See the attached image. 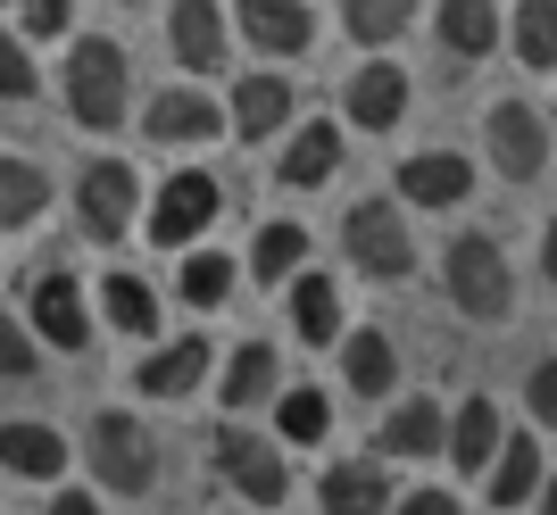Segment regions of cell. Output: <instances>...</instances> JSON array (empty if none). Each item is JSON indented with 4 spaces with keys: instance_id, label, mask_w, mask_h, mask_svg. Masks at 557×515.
Segmentation results:
<instances>
[{
    "instance_id": "cell-1",
    "label": "cell",
    "mask_w": 557,
    "mask_h": 515,
    "mask_svg": "<svg viewBox=\"0 0 557 515\" xmlns=\"http://www.w3.org/2000/svg\"><path fill=\"white\" fill-rule=\"evenodd\" d=\"M125 109H134V67H125V42L84 34V42L67 50V117L84 125V134H116V125H125Z\"/></svg>"
},
{
    "instance_id": "cell-2",
    "label": "cell",
    "mask_w": 557,
    "mask_h": 515,
    "mask_svg": "<svg viewBox=\"0 0 557 515\" xmlns=\"http://www.w3.org/2000/svg\"><path fill=\"white\" fill-rule=\"evenodd\" d=\"M442 282L449 300H458V316H474V325H499V316H516V275H508V250L491 234H458L442 250Z\"/></svg>"
},
{
    "instance_id": "cell-3",
    "label": "cell",
    "mask_w": 557,
    "mask_h": 515,
    "mask_svg": "<svg viewBox=\"0 0 557 515\" xmlns=\"http://www.w3.org/2000/svg\"><path fill=\"white\" fill-rule=\"evenodd\" d=\"M84 457H92L100 491H116V499H141L150 482H159V441H150V424H141V416H92Z\"/></svg>"
},
{
    "instance_id": "cell-4",
    "label": "cell",
    "mask_w": 557,
    "mask_h": 515,
    "mask_svg": "<svg viewBox=\"0 0 557 515\" xmlns=\"http://www.w3.org/2000/svg\"><path fill=\"white\" fill-rule=\"evenodd\" d=\"M483 150L499 166V184H533L541 166H549V117H541L533 100H491L483 109Z\"/></svg>"
},
{
    "instance_id": "cell-5",
    "label": "cell",
    "mask_w": 557,
    "mask_h": 515,
    "mask_svg": "<svg viewBox=\"0 0 557 515\" xmlns=\"http://www.w3.org/2000/svg\"><path fill=\"white\" fill-rule=\"evenodd\" d=\"M342 241H349V266L374 275V282L417 275V241H408V225H399L392 200H358V209L342 216Z\"/></svg>"
},
{
    "instance_id": "cell-6",
    "label": "cell",
    "mask_w": 557,
    "mask_h": 515,
    "mask_svg": "<svg viewBox=\"0 0 557 515\" xmlns=\"http://www.w3.org/2000/svg\"><path fill=\"white\" fill-rule=\"evenodd\" d=\"M216 209H225L216 175H209V166H184V175H166L159 200H150V241H159V250H184V241L209 234Z\"/></svg>"
},
{
    "instance_id": "cell-7",
    "label": "cell",
    "mask_w": 557,
    "mask_h": 515,
    "mask_svg": "<svg viewBox=\"0 0 557 515\" xmlns=\"http://www.w3.org/2000/svg\"><path fill=\"white\" fill-rule=\"evenodd\" d=\"M134 200H141V175L125 159H92L84 175H75V216H84V234H92V241H125Z\"/></svg>"
},
{
    "instance_id": "cell-8",
    "label": "cell",
    "mask_w": 557,
    "mask_h": 515,
    "mask_svg": "<svg viewBox=\"0 0 557 515\" xmlns=\"http://www.w3.org/2000/svg\"><path fill=\"white\" fill-rule=\"evenodd\" d=\"M141 134L159 141V150H209V141L225 134V109H216L209 92H191V84H166V92H150V109H141Z\"/></svg>"
},
{
    "instance_id": "cell-9",
    "label": "cell",
    "mask_w": 557,
    "mask_h": 515,
    "mask_svg": "<svg viewBox=\"0 0 557 515\" xmlns=\"http://www.w3.org/2000/svg\"><path fill=\"white\" fill-rule=\"evenodd\" d=\"M25 307H34V341H50V350H84L92 341V307H84V282L75 275H34L25 282Z\"/></svg>"
},
{
    "instance_id": "cell-10",
    "label": "cell",
    "mask_w": 557,
    "mask_h": 515,
    "mask_svg": "<svg viewBox=\"0 0 557 515\" xmlns=\"http://www.w3.org/2000/svg\"><path fill=\"white\" fill-rule=\"evenodd\" d=\"M166 50H175L191 75H225L233 67L225 9H216V0H175V9H166Z\"/></svg>"
},
{
    "instance_id": "cell-11",
    "label": "cell",
    "mask_w": 557,
    "mask_h": 515,
    "mask_svg": "<svg viewBox=\"0 0 557 515\" xmlns=\"http://www.w3.org/2000/svg\"><path fill=\"white\" fill-rule=\"evenodd\" d=\"M216 474H225V482L250 499V507H283V491H292L283 449L258 441V432H225V441H216Z\"/></svg>"
},
{
    "instance_id": "cell-12",
    "label": "cell",
    "mask_w": 557,
    "mask_h": 515,
    "mask_svg": "<svg viewBox=\"0 0 557 515\" xmlns=\"http://www.w3.org/2000/svg\"><path fill=\"white\" fill-rule=\"evenodd\" d=\"M233 25H242V42L267 50V59H300L317 42V9L308 0H233Z\"/></svg>"
},
{
    "instance_id": "cell-13",
    "label": "cell",
    "mask_w": 557,
    "mask_h": 515,
    "mask_svg": "<svg viewBox=\"0 0 557 515\" xmlns=\"http://www.w3.org/2000/svg\"><path fill=\"white\" fill-rule=\"evenodd\" d=\"M342 117L358 125V134H392V125L408 117V75H399L392 59H367V67L342 84Z\"/></svg>"
},
{
    "instance_id": "cell-14",
    "label": "cell",
    "mask_w": 557,
    "mask_h": 515,
    "mask_svg": "<svg viewBox=\"0 0 557 515\" xmlns=\"http://www.w3.org/2000/svg\"><path fill=\"white\" fill-rule=\"evenodd\" d=\"M0 474H17V482H59V474H67V432H59V424L9 416L0 424Z\"/></svg>"
},
{
    "instance_id": "cell-15",
    "label": "cell",
    "mask_w": 557,
    "mask_h": 515,
    "mask_svg": "<svg viewBox=\"0 0 557 515\" xmlns=\"http://www.w3.org/2000/svg\"><path fill=\"white\" fill-rule=\"evenodd\" d=\"M466 191H474V159H458V150H417L399 166V200L408 209H458Z\"/></svg>"
},
{
    "instance_id": "cell-16",
    "label": "cell",
    "mask_w": 557,
    "mask_h": 515,
    "mask_svg": "<svg viewBox=\"0 0 557 515\" xmlns=\"http://www.w3.org/2000/svg\"><path fill=\"white\" fill-rule=\"evenodd\" d=\"M209 366H216V350H209V341H200V332H175L166 350H150V357H141V375H134V382H141V399H191Z\"/></svg>"
},
{
    "instance_id": "cell-17",
    "label": "cell",
    "mask_w": 557,
    "mask_h": 515,
    "mask_svg": "<svg viewBox=\"0 0 557 515\" xmlns=\"http://www.w3.org/2000/svg\"><path fill=\"white\" fill-rule=\"evenodd\" d=\"M333 166H342V125L308 117L300 134L283 141V159H275V184H292V191H317V184H333Z\"/></svg>"
},
{
    "instance_id": "cell-18",
    "label": "cell",
    "mask_w": 557,
    "mask_h": 515,
    "mask_svg": "<svg viewBox=\"0 0 557 515\" xmlns=\"http://www.w3.org/2000/svg\"><path fill=\"white\" fill-rule=\"evenodd\" d=\"M292 109H300V100H292V84H283V75H242V84H233V134H242V141L283 134V125H292Z\"/></svg>"
},
{
    "instance_id": "cell-19",
    "label": "cell",
    "mask_w": 557,
    "mask_h": 515,
    "mask_svg": "<svg viewBox=\"0 0 557 515\" xmlns=\"http://www.w3.org/2000/svg\"><path fill=\"white\" fill-rule=\"evenodd\" d=\"M499 441H508V432H499V407H491V399H466L458 416H449V466L458 474H491V457H499Z\"/></svg>"
},
{
    "instance_id": "cell-20",
    "label": "cell",
    "mask_w": 557,
    "mask_h": 515,
    "mask_svg": "<svg viewBox=\"0 0 557 515\" xmlns=\"http://www.w3.org/2000/svg\"><path fill=\"white\" fill-rule=\"evenodd\" d=\"M342 382L358 399H392L399 391V350L383 332H342Z\"/></svg>"
},
{
    "instance_id": "cell-21",
    "label": "cell",
    "mask_w": 557,
    "mask_h": 515,
    "mask_svg": "<svg viewBox=\"0 0 557 515\" xmlns=\"http://www.w3.org/2000/svg\"><path fill=\"white\" fill-rule=\"evenodd\" d=\"M449 441V416L433 407V399H399L392 416H383V457H433V449Z\"/></svg>"
},
{
    "instance_id": "cell-22",
    "label": "cell",
    "mask_w": 557,
    "mask_h": 515,
    "mask_svg": "<svg viewBox=\"0 0 557 515\" xmlns=\"http://www.w3.org/2000/svg\"><path fill=\"white\" fill-rule=\"evenodd\" d=\"M317 499H325V515H392V482H383V466H367V457H342Z\"/></svg>"
},
{
    "instance_id": "cell-23",
    "label": "cell",
    "mask_w": 557,
    "mask_h": 515,
    "mask_svg": "<svg viewBox=\"0 0 557 515\" xmlns=\"http://www.w3.org/2000/svg\"><path fill=\"white\" fill-rule=\"evenodd\" d=\"M433 34H442L458 59H491V50H499V0H442V9H433Z\"/></svg>"
},
{
    "instance_id": "cell-24",
    "label": "cell",
    "mask_w": 557,
    "mask_h": 515,
    "mask_svg": "<svg viewBox=\"0 0 557 515\" xmlns=\"http://www.w3.org/2000/svg\"><path fill=\"white\" fill-rule=\"evenodd\" d=\"M292 332H300L308 350H325V341H342V291H333V275H292Z\"/></svg>"
},
{
    "instance_id": "cell-25",
    "label": "cell",
    "mask_w": 557,
    "mask_h": 515,
    "mask_svg": "<svg viewBox=\"0 0 557 515\" xmlns=\"http://www.w3.org/2000/svg\"><path fill=\"white\" fill-rule=\"evenodd\" d=\"M541 491V441L533 432H508L499 457H491V507H524Z\"/></svg>"
},
{
    "instance_id": "cell-26",
    "label": "cell",
    "mask_w": 557,
    "mask_h": 515,
    "mask_svg": "<svg viewBox=\"0 0 557 515\" xmlns=\"http://www.w3.org/2000/svg\"><path fill=\"white\" fill-rule=\"evenodd\" d=\"M216 399H225V416L267 407V399H275V350H267V341H242L233 366H225V382H216Z\"/></svg>"
},
{
    "instance_id": "cell-27",
    "label": "cell",
    "mask_w": 557,
    "mask_h": 515,
    "mask_svg": "<svg viewBox=\"0 0 557 515\" xmlns=\"http://www.w3.org/2000/svg\"><path fill=\"white\" fill-rule=\"evenodd\" d=\"M50 209V175L34 159H0V234H17Z\"/></svg>"
},
{
    "instance_id": "cell-28",
    "label": "cell",
    "mask_w": 557,
    "mask_h": 515,
    "mask_svg": "<svg viewBox=\"0 0 557 515\" xmlns=\"http://www.w3.org/2000/svg\"><path fill=\"white\" fill-rule=\"evenodd\" d=\"M275 432L292 449H317L333 432V399L317 391V382H300V391H275Z\"/></svg>"
},
{
    "instance_id": "cell-29",
    "label": "cell",
    "mask_w": 557,
    "mask_h": 515,
    "mask_svg": "<svg viewBox=\"0 0 557 515\" xmlns=\"http://www.w3.org/2000/svg\"><path fill=\"white\" fill-rule=\"evenodd\" d=\"M508 42H516V67L549 75L557 67V0H524L516 25H508Z\"/></svg>"
},
{
    "instance_id": "cell-30",
    "label": "cell",
    "mask_w": 557,
    "mask_h": 515,
    "mask_svg": "<svg viewBox=\"0 0 557 515\" xmlns=\"http://www.w3.org/2000/svg\"><path fill=\"white\" fill-rule=\"evenodd\" d=\"M300 266H308V234H300V225H283V216H275V225H258V241H250V275L258 282H292Z\"/></svg>"
},
{
    "instance_id": "cell-31",
    "label": "cell",
    "mask_w": 557,
    "mask_h": 515,
    "mask_svg": "<svg viewBox=\"0 0 557 515\" xmlns=\"http://www.w3.org/2000/svg\"><path fill=\"white\" fill-rule=\"evenodd\" d=\"M100 307H109L116 332H141V341L159 332V291H150L141 275H109V282H100Z\"/></svg>"
},
{
    "instance_id": "cell-32",
    "label": "cell",
    "mask_w": 557,
    "mask_h": 515,
    "mask_svg": "<svg viewBox=\"0 0 557 515\" xmlns=\"http://www.w3.org/2000/svg\"><path fill=\"white\" fill-rule=\"evenodd\" d=\"M408 0H342V25H349V42L358 50H383V42H399L408 34Z\"/></svg>"
},
{
    "instance_id": "cell-33",
    "label": "cell",
    "mask_w": 557,
    "mask_h": 515,
    "mask_svg": "<svg viewBox=\"0 0 557 515\" xmlns=\"http://www.w3.org/2000/svg\"><path fill=\"white\" fill-rule=\"evenodd\" d=\"M225 291H233V258H225V250L184 258V300H191V307H216Z\"/></svg>"
},
{
    "instance_id": "cell-34",
    "label": "cell",
    "mask_w": 557,
    "mask_h": 515,
    "mask_svg": "<svg viewBox=\"0 0 557 515\" xmlns=\"http://www.w3.org/2000/svg\"><path fill=\"white\" fill-rule=\"evenodd\" d=\"M34 84H42V75H34L25 34H9V25H0V100H34Z\"/></svg>"
},
{
    "instance_id": "cell-35",
    "label": "cell",
    "mask_w": 557,
    "mask_h": 515,
    "mask_svg": "<svg viewBox=\"0 0 557 515\" xmlns=\"http://www.w3.org/2000/svg\"><path fill=\"white\" fill-rule=\"evenodd\" d=\"M17 375H34V332L0 307V382H17Z\"/></svg>"
},
{
    "instance_id": "cell-36",
    "label": "cell",
    "mask_w": 557,
    "mask_h": 515,
    "mask_svg": "<svg viewBox=\"0 0 557 515\" xmlns=\"http://www.w3.org/2000/svg\"><path fill=\"white\" fill-rule=\"evenodd\" d=\"M25 9V42H50V34H67L75 17V0H17Z\"/></svg>"
},
{
    "instance_id": "cell-37",
    "label": "cell",
    "mask_w": 557,
    "mask_h": 515,
    "mask_svg": "<svg viewBox=\"0 0 557 515\" xmlns=\"http://www.w3.org/2000/svg\"><path fill=\"white\" fill-rule=\"evenodd\" d=\"M524 399H533V424H549V432H557V357H541V366H533Z\"/></svg>"
},
{
    "instance_id": "cell-38",
    "label": "cell",
    "mask_w": 557,
    "mask_h": 515,
    "mask_svg": "<svg viewBox=\"0 0 557 515\" xmlns=\"http://www.w3.org/2000/svg\"><path fill=\"white\" fill-rule=\"evenodd\" d=\"M399 515H466V507L449 491H408V499H399Z\"/></svg>"
},
{
    "instance_id": "cell-39",
    "label": "cell",
    "mask_w": 557,
    "mask_h": 515,
    "mask_svg": "<svg viewBox=\"0 0 557 515\" xmlns=\"http://www.w3.org/2000/svg\"><path fill=\"white\" fill-rule=\"evenodd\" d=\"M50 515H100V499L92 491H59V499H50Z\"/></svg>"
},
{
    "instance_id": "cell-40",
    "label": "cell",
    "mask_w": 557,
    "mask_h": 515,
    "mask_svg": "<svg viewBox=\"0 0 557 515\" xmlns=\"http://www.w3.org/2000/svg\"><path fill=\"white\" fill-rule=\"evenodd\" d=\"M541 275L557 282V216H549V225H541Z\"/></svg>"
},
{
    "instance_id": "cell-41",
    "label": "cell",
    "mask_w": 557,
    "mask_h": 515,
    "mask_svg": "<svg viewBox=\"0 0 557 515\" xmlns=\"http://www.w3.org/2000/svg\"><path fill=\"white\" fill-rule=\"evenodd\" d=\"M533 499H541V515H557V474H541V491H533Z\"/></svg>"
},
{
    "instance_id": "cell-42",
    "label": "cell",
    "mask_w": 557,
    "mask_h": 515,
    "mask_svg": "<svg viewBox=\"0 0 557 515\" xmlns=\"http://www.w3.org/2000/svg\"><path fill=\"white\" fill-rule=\"evenodd\" d=\"M125 9H141V0H125Z\"/></svg>"
}]
</instances>
